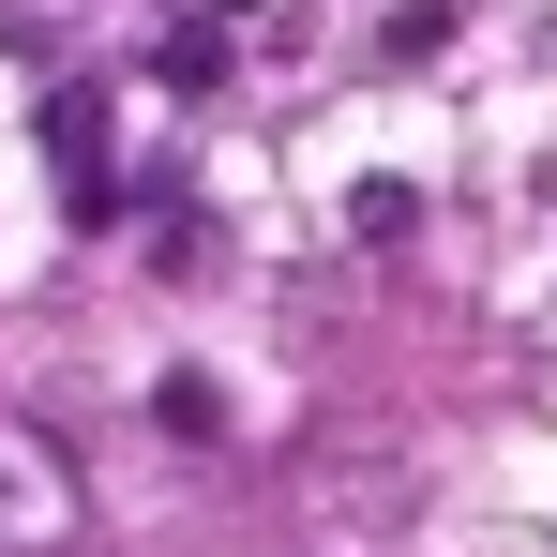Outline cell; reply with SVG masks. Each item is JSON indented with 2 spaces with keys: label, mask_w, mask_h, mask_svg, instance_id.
I'll list each match as a JSON object with an SVG mask.
<instances>
[{
  "label": "cell",
  "mask_w": 557,
  "mask_h": 557,
  "mask_svg": "<svg viewBox=\"0 0 557 557\" xmlns=\"http://www.w3.org/2000/svg\"><path fill=\"white\" fill-rule=\"evenodd\" d=\"M46 166H61V211H76V226L121 211V182H106V106L91 91H46Z\"/></svg>",
  "instance_id": "obj_1"
},
{
  "label": "cell",
  "mask_w": 557,
  "mask_h": 557,
  "mask_svg": "<svg viewBox=\"0 0 557 557\" xmlns=\"http://www.w3.org/2000/svg\"><path fill=\"white\" fill-rule=\"evenodd\" d=\"M151 76H166V91H211V76H226V15H182V30L151 46Z\"/></svg>",
  "instance_id": "obj_2"
},
{
  "label": "cell",
  "mask_w": 557,
  "mask_h": 557,
  "mask_svg": "<svg viewBox=\"0 0 557 557\" xmlns=\"http://www.w3.org/2000/svg\"><path fill=\"white\" fill-rule=\"evenodd\" d=\"M151 422H166V437H196V453H211V437H226V392H211V376H166V392H151Z\"/></svg>",
  "instance_id": "obj_3"
},
{
  "label": "cell",
  "mask_w": 557,
  "mask_h": 557,
  "mask_svg": "<svg viewBox=\"0 0 557 557\" xmlns=\"http://www.w3.org/2000/svg\"><path fill=\"white\" fill-rule=\"evenodd\" d=\"M46 512H61V482H46V467H15V453H0V543H30Z\"/></svg>",
  "instance_id": "obj_4"
}]
</instances>
